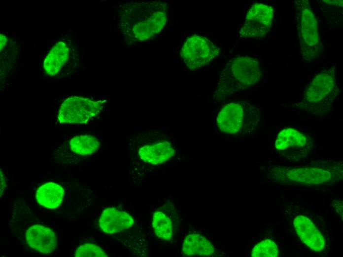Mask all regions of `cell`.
<instances>
[{
	"instance_id": "2e32d148",
	"label": "cell",
	"mask_w": 343,
	"mask_h": 257,
	"mask_svg": "<svg viewBox=\"0 0 343 257\" xmlns=\"http://www.w3.org/2000/svg\"><path fill=\"white\" fill-rule=\"evenodd\" d=\"M213 243L206 236L197 232L191 233L184 238L182 253L185 257H209L216 254Z\"/></svg>"
},
{
	"instance_id": "52a82bcc",
	"label": "cell",
	"mask_w": 343,
	"mask_h": 257,
	"mask_svg": "<svg viewBox=\"0 0 343 257\" xmlns=\"http://www.w3.org/2000/svg\"><path fill=\"white\" fill-rule=\"evenodd\" d=\"M57 101L54 112L57 126L86 124L103 113L107 102L104 99L76 95L65 96Z\"/></svg>"
},
{
	"instance_id": "277c9868",
	"label": "cell",
	"mask_w": 343,
	"mask_h": 257,
	"mask_svg": "<svg viewBox=\"0 0 343 257\" xmlns=\"http://www.w3.org/2000/svg\"><path fill=\"white\" fill-rule=\"evenodd\" d=\"M260 61L248 56L233 57L221 71L212 100L220 103L256 84L262 76Z\"/></svg>"
},
{
	"instance_id": "6da1fadb",
	"label": "cell",
	"mask_w": 343,
	"mask_h": 257,
	"mask_svg": "<svg viewBox=\"0 0 343 257\" xmlns=\"http://www.w3.org/2000/svg\"><path fill=\"white\" fill-rule=\"evenodd\" d=\"M262 170L267 182L294 187H329L340 182L343 177L341 160H314L295 165H271Z\"/></svg>"
},
{
	"instance_id": "3957f363",
	"label": "cell",
	"mask_w": 343,
	"mask_h": 257,
	"mask_svg": "<svg viewBox=\"0 0 343 257\" xmlns=\"http://www.w3.org/2000/svg\"><path fill=\"white\" fill-rule=\"evenodd\" d=\"M341 92L335 66L324 69L307 85L300 98L287 107L314 117H323L332 110Z\"/></svg>"
},
{
	"instance_id": "5b68a950",
	"label": "cell",
	"mask_w": 343,
	"mask_h": 257,
	"mask_svg": "<svg viewBox=\"0 0 343 257\" xmlns=\"http://www.w3.org/2000/svg\"><path fill=\"white\" fill-rule=\"evenodd\" d=\"M284 213L292 230L307 247L319 254L329 251V235L313 214L293 203L284 206Z\"/></svg>"
},
{
	"instance_id": "ac0fdd59",
	"label": "cell",
	"mask_w": 343,
	"mask_h": 257,
	"mask_svg": "<svg viewBox=\"0 0 343 257\" xmlns=\"http://www.w3.org/2000/svg\"><path fill=\"white\" fill-rule=\"evenodd\" d=\"M64 196L63 187L53 182H48L41 185L37 190L35 198L41 206L50 209L58 207Z\"/></svg>"
},
{
	"instance_id": "7c38bea8",
	"label": "cell",
	"mask_w": 343,
	"mask_h": 257,
	"mask_svg": "<svg viewBox=\"0 0 343 257\" xmlns=\"http://www.w3.org/2000/svg\"><path fill=\"white\" fill-rule=\"evenodd\" d=\"M274 17L273 6L262 2L253 3L246 12L238 38L248 40L265 36L271 30Z\"/></svg>"
},
{
	"instance_id": "ba28073f",
	"label": "cell",
	"mask_w": 343,
	"mask_h": 257,
	"mask_svg": "<svg viewBox=\"0 0 343 257\" xmlns=\"http://www.w3.org/2000/svg\"><path fill=\"white\" fill-rule=\"evenodd\" d=\"M299 43L300 54L306 62L310 63L323 52L317 19L308 0L293 2Z\"/></svg>"
},
{
	"instance_id": "44dd1931",
	"label": "cell",
	"mask_w": 343,
	"mask_h": 257,
	"mask_svg": "<svg viewBox=\"0 0 343 257\" xmlns=\"http://www.w3.org/2000/svg\"><path fill=\"white\" fill-rule=\"evenodd\" d=\"M76 257H107L99 246L93 244H85L78 247L74 254Z\"/></svg>"
},
{
	"instance_id": "9a60e30c",
	"label": "cell",
	"mask_w": 343,
	"mask_h": 257,
	"mask_svg": "<svg viewBox=\"0 0 343 257\" xmlns=\"http://www.w3.org/2000/svg\"><path fill=\"white\" fill-rule=\"evenodd\" d=\"M29 246L44 254H49L56 247L55 233L50 228L40 224L29 228L25 234Z\"/></svg>"
},
{
	"instance_id": "30bf717a",
	"label": "cell",
	"mask_w": 343,
	"mask_h": 257,
	"mask_svg": "<svg viewBox=\"0 0 343 257\" xmlns=\"http://www.w3.org/2000/svg\"><path fill=\"white\" fill-rule=\"evenodd\" d=\"M314 145L310 136L291 127L279 131L274 142V150L278 156L291 163L309 158L314 151Z\"/></svg>"
},
{
	"instance_id": "8fae6325",
	"label": "cell",
	"mask_w": 343,
	"mask_h": 257,
	"mask_svg": "<svg viewBox=\"0 0 343 257\" xmlns=\"http://www.w3.org/2000/svg\"><path fill=\"white\" fill-rule=\"evenodd\" d=\"M220 54V49L216 44L196 33L184 38L178 53L180 60L191 71L209 64Z\"/></svg>"
},
{
	"instance_id": "7a4b0ae2",
	"label": "cell",
	"mask_w": 343,
	"mask_h": 257,
	"mask_svg": "<svg viewBox=\"0 0 343 257\" xmlns=\"http://www.w3.org/2000/svg\"><path fill=\"white\" fill-rule=\"evenodd\" d=\"M167 3L164 1H131L119 7L118 26L125 39L139 43L155 38L168 18Z\"/></svg>"
},
{
	"instance_id": "8992f818",
	"label": "cell",
	"mask_w": 343,
	"mask_h": 257,
	"mask_svg": "<svg viewBox=\"0 0 343 257\" xmlns=\"http://www.w3.org/2000/svg\"><path fill=\"white\" fill-rule=\"evenodd\" d=\"M261 122V113L257 106L239 100L230 102L220 109L215 126L222 133L244 136L256 132Z\"/></svg>"
},
{
	"instance_id": "5bb4252c",
	"label": "cell",
	"mask_w": 343,
	"mask_h": 257,
	"mask_svg": "<svg viewBox=\"0 0 343 257\" xmlns=\"http://www.w3.org/2000/svg\"><path fill=\"white\" fill-rule=\"evenodd\" d=\"M134 220L127 213L115 208H108L103 211L99 220L101 229L112 234L125 230L132 227Z\"/></svg>"
},
{
	"instance_id": "e0dca14e",
	"label": "cell",
	"mask_w": 343,
	"mask_h": 257,
	"mask_svg": "<svg viewBox=\"0 0 343 257\" xmlns=\"http://www.w3.org/2000/svg\"><path fill=\"white\" fill-rule=\"evenodd\" d=\"M65 143L73 153L81 156H89L99 148L100 142L94 135L87 133H78L67 136Z\"/></svg>"
},
{
	"instance_id": "d6986e66",
	"label": "cell",
	"mask_w": 343,
	"mask_h": 257,
	"mask_svg": "<svg viewBox=\"0 0 343 257\" xmlns=\"http://www.w3.org/2000/svg\"><path fill=\"white\" fill-rule=\"evenodd\" d=\"M152 226L155 235L160 239L168 241L174 236V223L170 217L161 210L154 213Z\"/></svg>"
},
{
	"instance_id": "4fadbf2b",
	"label": "cell",
	"mask_w": 343,
	"mask_h": 257,
	"mask_svg": "<svg viewBox=\"0 0 343 257\" xmlns=\"http://www.w3.org/2000/svg\"><path fill=\"white\" fill-rule=\"evenodd\" d=\"M152 140L138 150V155L143 162L154 165L163 164L175 154L173 143L169 136L160 131L152 132Z\"/></svg>"
},
{
	"instance_id": "9c48e42d",
	"label": "cell",
	"mask_w": 343,
	"mask_h": 257,
	"mask_svg": "<svg viewBox=\"0 0 343 257\" xmlns=\"http://www.w3.org/2000/svg\"><path fill=\"white\" fill-rule=\"evenodd\" d=\"M76 43L63 37L49 47L42 64L44 77L51 80L72 77L78 70L79 50Z\"/></svg>"
},
{
	"instance_id": "ffe728a7",
	"label": "cell",
	"mask_w": 343,
	"mask_h": 257,
	"mask_svg": "<svg viewBox=\"0 0 343 257\" xmlns=\"http://www.w3.org/2000/svg\"><path fill=\"white\" fill-rule=\"evenodd\" d=\"M278 250L275 242L271 239L263 240L253 248L251 256L253 257H276Z\"/></svg>"
},
{
	"instance_id": "7402d4cb",
	"label": "cell",
	"mask_w": 343,
	"mask_h": 257,
	"mask_svg": "<svg viewBox=\"0 0 343 257\" xmlns=\"http://www.w3.org/2000/svg\"><path fill=\"white\" fill-rule=\"evenodd\" d=\"M4 174L1 171V170H0V195L1 196L3 191L4 189L5 188V185H6V183H5V180H4Z\"/></svg>"
}]
</instances>
